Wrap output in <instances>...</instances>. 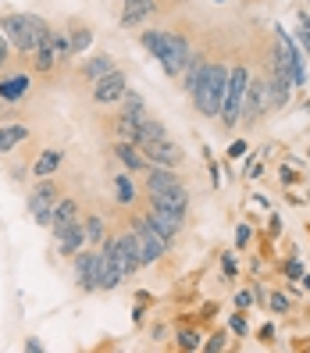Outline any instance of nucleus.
Wrapping results in <instances>:
<instances>
[{"label":"nucleus","instance_id":"nucleus-1","mask_svg":"<svg viewBox=\"0 0 310 353\" xmlns=\"http://www.w3.org/2000/svg\"><path fill=\"white\" fill-rule=\"evenodd\" d=\"M139 43H143V50H147L157 65L164 68V75H168V79H182V68H185V61H189V54H193L189 39H185L182 32L143 29V32H139Z\"/></svg>","mask_w":310,"mask_h":353},{"label":"nucleus","instance_id":"nucleus-2","mask_svg":"<svg viewBox=\"0 0 310 353\" xmlns=\"http://www.w3.org/2000/svg\"><path fill=\"white\" fill-rule=\"evenodd\" d=\"M0 29H4L8 43L18 54H25V57H32L39 47H47L50 32H54V26L47 22V18H39V14H4L0 18Z\"/></svg>","mask_w":310,"mask_h":353},{"label":"nucleus","instance_id":"nucleus-3","mask_svg":"<svg viewBox=\"0 0 310 353\" xmlns=\"http://www.w3.org/2000/svg\"><path fill=\"white\" fill-rule=\"evenodd\" d=\"M61 196H65V193H61V185L54 182V175L50 179H39L32 190H29V196H25V211L36 218V225L50 228L54 225V203Z\"/></svg>","mask_w":310,"mask_h":353},{"label":"nucleus","instance_id":"nucleus-4","mask_svg":"<svg viewBox=\"0 0 310 353\" xmlns=\"http://www.w3.org/2000/svg\"><path fill=\"white\" fill-rule=\"evenodd\" d=\"M246 82H250V68H246V65H236V68H229V90H225L221 111H218V118H221V125H225V129H236V125H239Z\"/></svg>","mask_w":310,"mask_h":353},{"label":"nucleus","instance_id":"nucleus-5","mask_svg":"<svg viewBox=\"0 0 310 353\" xmlns=\"http://www.w3.org/2000/svg\"><path fill=\"white\" fill-rule=\"evenodd\" d=\"M129 228L136 232V239H139V246H143V268H147V264H157L164 254L172 250V243L164 239V236L157 232V228L150 225V218H147V214H136V218L129 221Z\"/></svg>","mask_w":310,"mask_h":353},{"label":"nucleus","instance_id":"nucleus-6","mask_svg":"<svg viewBox=\"0 0 310 353\" xmlns=\"http://www.w3.org/2000/svg\"><path fill=\"white\" fill-rule=\"evenodd\" d=\"M72 272H75V285L82 293H96L100 289V268H96V250L93 246H82L72 257Z\"/></svg>","mask_w":310,"mask_h":353},{"label":"nucleus","instance_id":"nucleus-7","mask_svg":"<svg viewBox=\"0 0 310 353\" xmlns=\"http://www.w3.org/2000/svg\"><path fill=\"white\" fill-rule=\"evenodd\" d=\"M125 90H129L125 72H121V68H111L107 75H100V79L93 82V100L100 103V108H114V103L125 97Z\"/></svg>","mask_w":310,"mask_h":353},{"label":"nucleus","instance_id":"nucleus-8","mask_svg":"<svg viewBox=\"0 0 310 353\" xmlns=\"http://www.w3.org/2000/svg\"><path fill=\"white\" fill-rule=\"evenodd\" d=\"M50 232L57 239V257H75L82 246H86V228H82V218H72L65 225H50Z\"/></svg>","mask_w":310,"mask_h":353},{"label":"nucleus","instance_id":"nucleus-9","mask_svg":"<svg viewBox=\"0 0 310 353\" xmlns=\"http://www.w3.org/2000/svg\"><path fill=\"white\" fill-rule=\"evenodd\" d=\"M264 108H267V82L250 75L246 93H242V114H239V121H242V125H254V121L264 114Z\"/></svg>","mask_w":310,"mask_h":353},{"label":"nucleus","instance_id":"nucleus-10","mask_svg":"<svg viewBox=\"0 0 310 353\" xmlns=\"http://www.w3.org/2000/svg\"><path fill=\"white\" fill-rule=\"evenodd\" d=\"M139 150H143V157H147L150 164H161V168H182V161H185L182 147H178V143H172L168 136L157 139V143H143Z\"/></svg>","mask_w":310,"mask_h":353},{"label":"nucleus","instance_id":"nucleus-11","mask_svg":"<svg viewBox=\"0 0 310 353\" xmlns=\"http://www.w3.org/2000/svg\"><path fill=\"white\" fill-rule=\"evenodd\" d=\"M147 218H150V225H154L157 232H161L164 239H168V243H175V239H178V232L185 228V214H182V211H168V207H157V203H150Z\"/></svg>","mask_w":310,"mask_h":353},{"label":"nucleus","instance_id":"nucleus-12","mask_svg":"<svg viewBox=\"0 0 310 353\" xmlns=\"http://www.w3.org/2000/svg\"><path fill=\"white\" fill-rule=\"evenodd\" d=\"M118 264H121V272H125V279L136 275L139 268H143V246H139V239H136L132 228L118 236Z\"/></svg>","mask_w":310,"mask_h":353},{"label":"nucleus","instance_id":"nucleus-13","mask_svg":"<svg viewBox=\"0 0 310 353\" xmlns=\"http://www.w3.org/2000/svg\"><path fill=\"white\" fill-rule=\"evenodd\" d=\"M172 185H178V172H175V168H161V164H150V168L143 172V190H147V196L164 193V190H172Z\"/></svg>","mask_w":310,"mask_h":353},{"label":"nucleus","instance_id":"nucleus-14","mask_svg":"<svg viewBox=\"0 0 310 353\" xmlns=\"http://www.w3.org/2000/svg\"><path fill=\"white\" fill-rule=\"evenodd\" d=\"M111 154H114V161H118L125 172H147V168H150V161L143 157V150L132 147V143H121V139H118L114 147H111Z\"/></svg>","mask_w":310,"mask_h":353},{"label":"nucleus","instance_id":"nucleus-15","mask_svg":"<svg viewBox=\"0 0 310 353\" xmlns=\"http://www.w3.org/2000/svg\"><path fill=\"white\" fill-rule=\"evenodd\" d=\"M157 11V0H125L121 8V29H136Z\"/></svg>","mask_w":310,"mask_h":353},{"label":"nucleus","instance_id":"nucleus-16","mask_svg":"<svg viewBox=\"0 0 310 353\" xmlns=\"http://www.w3.org/2000/svg\"><path fill=\"white\" fill-rule=\"evenodd\" d=\"M29 82H32V79H29L25 72L4 75V79H0V100H4V103H18V100L29 93Z\"/></svg>","mask_w":310,"mask_h":353},{"label":"nucleus","instance_id":"nucleus-17","mask_svg":"<svg viewBox=\"0 0 310 353\" xmlns=\"http://www.w3.org/2000/svg\"><path fill=\"white\" fill-rule=\"evenodd\" d=\"M61 164H65V150H61V147H47L43 154L36 157L32 175H36V179H50V175L61 172Z\"/></svg>","mask_w":310,"mask_h":353},{"label":"nucleus","instance_id":"nucleus-18","mask_svg":"<svg viewBox=\"0 0 310 353\" xmlns=\"http://www.w3.org/2000/svg\"><path fill=\"white\" fill-rule=\"evenodd\" d=\"M147 203H157V207H168V211H189V193L182 190V182L178 185H172V190H164V193H154V196H147Z\"/></svg>","mask_w":310,"mask_h":353},{"label":"nucleus","instance_id":"nucleus-19","mask_svg":"<svg viewBox=\"0 0 310 353\" xmlns=\"http://www.w3.org/2000/svg\"><path fill=\"white\" fill-rule=\"evenodd\" d=\"M118 118H129V121H139L147 118V100H143V93H136V90H125V97L118 100Z\"/></svg>","mask_w":310,"mask_h":353},{"label":"nucleus","instance_id":"nucleus-20","mask_svg":"<svg viewBox=\"0 0 310 353\" xmlns=\"http://www.w3.org/2000/svg\"><path fill=\"white\" fill-rule=\"evenodd\" d=\"M168 136V129H164V121H157V118H143L139 125H136V147H143V143H157V139H164Z\"/></svg>","mask_w":310,"mask_h":353},{"label":"nucleus","instance_id":"nucleus-21","mask_svg":"<svg viewBox=\"0 0 310 353\" xmlns=\"http://www.w3.org/2000/svg\"><path fill=\"white\" fill-rule=\"evenodd\" d=\"M25 139H29V125H0V157L22 147Z\"/></svg>","mask_w":310,"mask_h":353},{"label":"nucleus","instance_id":"nucleus-22","mask_svg":"<svg viewBox=\"0 0 310 353\" xmlns=\"http://www.w3.org/2000/svg\"><path fill=\"white\" fill-rule=\"evenodd\" d=\"M111 68H114V57H111V54H93L90 61H82V79L96 82L100 75H107Z\"/></svg>","mask_w":310,"mask_h":353},{"label":"nucleus","instance_id":"nucleus-23","mask_svg":"<svg viewBox=\"0 0 310 353\" xmlns=\"http://www.w3.org/2000/svg\"><path fill=\"white\" fill-rule=\"evenodd\" d=\"M111 190H114V200H118L121 207H132V203H136V185H132L129 172H118V175L111 179Z\"/></svg>","mask_w":310,"mask_h":353},{"label":"nucleus","instance_id":"nucleus-24","mask_svg":"<svg viewBox=\"0 0 310 353\" xmlns=\"http://www.w3.org/2000/svg\"><path fill=\"white\" fill-rule=\"evenodd\" d=\"M68 39H72V57H79V54H86L93 47V29L90 26H72Z\"/></svg>","mask_w":310,"mask_h":353},{"label":"nucleus","instance_id":"nucleus-25","mask_svg":"<svg viewBox=\"0 0 310 353\" xmlns=\"http://www.w3.org/2000/svg\"><path fill=\"white\" fill-rule=\"evenodd\" d=\"M82 228H86V246H93V250L103 243V236H107V221H103L100 214H90L86 221H82Z\"/></svg>","mask_w":310,"mask_h":353},{"label":"nucleus","instance_id":"nucleus-26","mask_svg":"<svg viewBox=\"0 0 310 353\" xmlns=\"http://www.w3.org/2000/svg\"><path fill=\"white\" fill-rule=\"evenodd\" d=\"M72 218H79V200H75V196H61V200L54 203V225H65V221H72Z\"/></svg>","mask_w":310,"mask_h":353},{"label":"nucleus","instance_id":"nucleus-27","mask_svg":"<svg viewBox=\"0 0 310 353\" xmlns=\"http://www.w3.org/2000/svg\"><path fill=\"white\" fill-rule=\"evenodd\" d=\"M50 50L57 54V61H72V39L65 29H54L50 32Z\"/></svg>","mask_w":310,"mask_h":353},{"label":"nucleus","instance_id":"nucleus-28","mask_svg":"<svg viewBox=\"0 0 310 353\" xmlns=\"http://www.w3.org/2000/svg\"><path fill=\"white\" fill-rule=\"evenodd\" d=\"M54 65H57V54L50 50V43L39 47V50L32 54V68H36V72H54Z\"/></svg>","mask_w":310,"mask_h":353},{"label":"nucleus","instance_id":"nucleus-29","mask_svg":"<svg viewBox=\"0 0 310 353\" xmlns=\"http://www.w3.org/2000/svg\"><path fill=\"white\" fill-rule=\"evenodd\" d=\"M178 350H185V353L203 350V336H200V332H193V328H182L178 332Z\"/></svg>","mask_w":310,"mask_h":353},{"label":"nucleus","instance_id":"nucleus-30","mask_svg":"<svg viewBox=\"0 0 310 353\" xmlns=\"http://www.w3.org/2000/svg\"><path fill=\"white\" fill-rule=\"evenodd\" d=\"M267 307H271V314H285V310H289V296L285 293H271V296H267Z\"/></svg>","mask_w":310,"mask_h":353},{"label":"nucleus","instance_id":"nucleus-31","mask_svg":"<svg viewBox=\"0 0 310 353\" xmlns=\"http://www.w3.org/2000/svg\"><path fill=\"white\" fill-rule=\"evenodd\" d=\"M221 272L229 275V279H236V272H239V261H236V254H221Z\"/></svg>","mask_w":310,"mask_h":353},{"label":"nucleus","instance_id":"nucleus-32","mask_svg":"<svg viewBox=\"0 0 310 353\" xmlns=\"http://www.w3.org/2000/svg\"><path fill=\"white\" fill-rule=\"evenodd\" d=\"M260 175H264V164L257 157H250L246 161V179H260Z\"/></svg>","mask_w":310,"mask_h":353},{"label":"nucleus","instance_id":"nucleus-33","mask_svg":"<svg viewBox=\"0 0 310 353\" xmlns=\"http://www.w3.org/2000/svg\"><path fill=\"white\" fill-rule=\"evenodd\" d=\"M8 57H11V43H8V36H4V29H0V68L8 65Z\"/></svg>","mask_w":310,"mask_h":353},{"label":"nucleus","instance_id":"nucleus-34","mask_svg":"<svg viewBox=\"0 0 310 353\" xmlns=\"http://www.w3.org/2000/svg\"><path fill=\"white\" fill-rule=\"evenodd\" d=\"M229 328L236 332V336H246V318H242V314H232V318H229Z\"/></svg>","mask_w":310,"mask_h":353},{"label":"nucleus","instance_id":"nucleus-35","mask_svg":"<svg viewBox=\"0 0 310 353\" xmlns=\"http://www.w3.org/2000/svg\"><path fill=\"white\" fill-rule=\"evenodd\" d=\"M246 243H250V225H239V228H236V246L242 250Z\"/></svg>","mask_w":310,"mask_h":353},{"label":"nucleus","instance_id":"nucleus-36","mask_svg":"<svg viewBox=\"0 0 310 353\" xmlns=\"http://www.w3.org/2000/svg\"><path fill=\"white\" fill-rule=\"evenodd\" d=\"M225 339H229V336H214V339H207V343H203V350H211V353H221V350H225Z\"/></svg>","mask_w":310,"mask_h":353},{"label":"nucleus","instance_id":"nucleus-37","mask_svg":"<svg viewBox=\"0 0 310 353\" xmlns=\"http://www.w3.org/2000/svg\"><path fill=\"white\" fill-rule=\"evenodd\" d=\"M285 275H289V279H300V275H303V264H300V261H289Z\"/></svg>","mask_w":310,"mask_h":353},{"label":"nucleus","instance_id":"nucleus-38","mask_svg":"<svg viewBox=\"0 0 310 353\" xmlns=\"http://www.w3.org/2000/svg\"><path fill=\"white\" fill-rule=\"evenodd\" d=\"M25 353H43V343H39L36 336H29L25 339Z\"/></svg>","mask_w":310,"mask_h":353},{"label":"nucleus","instance_id":"nucleus-39","mask_svg":"<svg viewBox=\"0 0 310 353\" xmlns=\"http://www.w3.org/2000/svg\"><path fill=\"white\" fill-rule=\"evenodd\" d=\"M250 303H254V293H236V307H242V310H246Z\"/></svg>","mask_w":310,"mask_h":353},{"label":"nucleus","instance_id":"nucleus-40","mask_svg":"<svg viewBox=\"0 0 310 353\" xmlns=\"http://www.w3.org/2000/svg\"><path fill=\"white\" fill-rule=\"evenodd\" d=\"M246 154V143L239 139V143H232V150H229V157H242Z\"/></svg>","mask_w":310,"mask_h":353},{"label":"nucleus","instance_id":"nucleus-41","mask_svg":"<svg viewBox=\"0 0 310 353\" xmlns=\"http://www.w3.org/2000/svg\"><path fill=\"white\" fill-rule=\"evenodd\" d=\"M300 279H303V289H307V293H310V272H303Z\"/></svg>","mask_w":310,"mask_h":353},{"label":"nucleus","instance_id":"nucleus-42","mask_svg":"<svg viewBox=\"0 0 310 353\" xmlns=\"http://www.w3.org/2000/svg\"><path fill=\"white\" fill-rule=\"evenodd\" d=\"M0 111H4V100H0Z\"/></svg>","mask_w":310,"mask_h":353},{"label":"nucleus","instance_id":"nucleus-43","mask_svg":"<svg viewBox=\"0 0 310 353\" xmlns=\"http://www.w3.org/2000/svg\"><path fill=\"white\" fill-rule=\"evenodd\" d=\"M214 4H225V0H214Z\"/></svg>","mask_w":310,"mask_h":353}]
</instances>
